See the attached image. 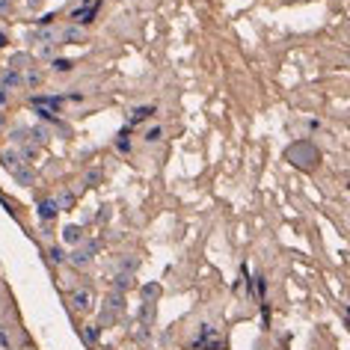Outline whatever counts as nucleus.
Masks as SVG:
<instances>
[{
	"mask_svg": "<svg viewBox=\"0 0 350 350\" xmlns=\"http://www.w3.org/2000/svg\"><path fill=\"white\" fill-rule=\"evenodd\" d=\"M318 149L312 146V143H306V140H300V143H294L291 149H288V160L294 163V166H300V169H312L315 163H318Z\"/></svg>",
	"mask_w": 350,
	"mask_h": 350,
	"instance_id": "f257e3e1",
	"label": "nucleus"
},
{
	"mask_svg": "<svg viewBox=\"0 0 350 350\" xmlns=\"http://www.w3.org/2000/svg\"><path fill=\"white\" fill-rule=\"evenodd\" d=\"M95 250H98V244L92 241V244H86V247H80L77 252H71V258H68V261H71L74 267H86V264L92 261V255H95Z\"/></svg>",
	"mask_w": 350,
	"mask_h": 350,
	"instance_id": "f03ea898",
	"label": "nucleus"
},
{
	"mask_svg": "<svg viewBox=\"0 0 350 350\" xmlns=\"http://www.w3.org/2000/svg\"><path fill=\"white\" fill-rule=\"evenodd\" d=\"M157 110L151 107V104H146V107H134L131 113H128V125H140V122H146V119H151Z\"/></svg>",
	"mask_w": 350,
	"mask_h": 350,
	"instance_id": "7ed1b4c3",
	"label": "nucleus"
},
{
	"mask_svg": "<svg viewBox=\"0 0 350 350\" xmlns=\"http://www.w3.org/2000/svg\"><path fill=\"white\" fill-rule=\"evenodd\" d=\"M9 172H12V178H15L21 187H30V184L36 181V175H33V169H30V166H21V163H18V166H12Z\"/></svg>",
	"mask_w": 350,
	"mask_h": 350,
	"instance_id": "20e7f679",
	"label": "nucleus"
},
{
	"mask_svg": "<svg viewBox=\"0 0 350 350\" xmlns=\"http://www.w3.org/2000/svg\"><path fill=\"white\" fill-rule=\"evenodd\" d=\"M95 12H98V3H89V6L74 9V12H71V18H74V24H89V21L95 18Z\"/></svg>",
	"mask_w": 350,
	"mask_h": 350,
	"instance_id": "39448f33",
	"label": "nucleus"
},
{
	"mask_svg": "<svg viewBox=\"0 0 350 350\" xmlns=\"http://www.w3.org/2000/svg\"><path fill=\"white\" fill-rule=\"evenodd\" d=\"M36 211H39V217H42V220H53V217H56V211H59V205H56V199H42Z\"/></svg>",
	"mask_w": 350,
	"mask_h": 350,
	"instance_id": "423d86ee",
	"label": "nucleus"
},
{
	"mask_svg": "<svg viewBox=\"0 0 350 350\" xmlns=\"http://www.w3.org/2000/svg\"><path fill=\"white\" fill-rule=\"evenodd\" d=\"M193 348L196 350H226V342H223V339H220V336H211V339H196V342H193Z\"/></svg>",
	"mask_w": 350,
	"mask_h": 350,
	"instance_id": "0eeeda50",
	"label": "nucleus"
},
{
	"mask_svg": "<svg viewBox=\"0 0 350 350\" xmlns=\"http://www.w3.org/2000/svg\"><path fill=\"white\" fill-rule=\"evenodd\" d=\"M71 303H74L77 312H89V309H92V294H89V291H77V294L71 297Z\"/></svg>",
	"mask_w": 350,
	"mask_h": 350,
	"instance_id": "6e6552de",
	"label": "nucleus"
},
{
	"mask_svg": "<svg viewBox=\"0 0 350 350\" xmlns=\"http://www.w3.org/2000/svg\"><path fill=\"white\" fill-rule=\"evenodd\" d=\"M0 86L9 92V89H15V86H21V74L15 71V68H9V71H3V80H0Z\"/></svg>",
	"mask_w": 350,
	"mask_h": 350,
	"instance_id": "1a4fd4ad",
	"label": "nucleus"
},
{
	"mask_svg": "<svg viewBox=\"0 0 350 350\" xmlns=\"http://www.w3.org/2000/svg\"><path fill=\"white\" fill-rule=\"evenodd\" d=\"M80 238H83L80 226H65V229H62V241H65V244H80Z\"/></svg>",
	"mask_w": 350,
	"mask_h": 350,
	"instance_id": "9d476101",
	"label": "nucleus"
},
{
	"mask_svg": "<svg viewBox=\"0 0 350 350\" xmlns=\"http://www.w3.org/2000/svg\"><path fill=\"white\" fill-rule=\"evenodd\" d=\"M62 39L71 42V45H77V42H83V30H80V27H65V30H62Z\"/></svg>",
	"mask_w": 350,
	"mask_h": 350,
	"instance_id": "9b49d317",
	"label": "nucleus"
},
{
	"mask_svg": "<svg viewBox=\"0 0 350 350\" xmlns=\"http://www.w3.org/2000/svg\"><path fill=\"white\" fill-rule=\"evenodd\" d=\"M48 137H50V134H48V128H42V125H39V128H30V140H33L36 146L48 143Z\"/></svg>",
	"mask_w": 350,
	"mask_h": 350,
	"instance_id": "f8f14e48",
	"label": "nucleus"
},
{
	"mask_svg": "<svg viewBox=\"0 0 350 350\" xmlns=\"http://www.w3.org/2000/svg\"><path fill=\"white\" fill-rule=\"evenodd\" d=\"M125 288H131V276H128V273H119V276L113 279V291H116V294H122Z\"/></svg>",
	"mask_w": 350,
	"mask_h": 350,
	"instance_id": "ddd939ff",
	"label": "nucleus"
},
{
	"mask_svg": "<svg viewBox=\"0 0 350 350\" xmlns=\"http://www.w3.org/2000/svg\"><path fill=\"white\" fill-rule=\"evenodd\" d=\"M154 297H160V285H143V300L149 303V300H154Z\"/></svg>",
	"mask_w": 350,
	"mask_h": 350,
	"instance_id": "4468645a",
	"label": "nucleus"
},
{
	"mask_svg": "<svg viewBox=\"0 0 350 350\" xmlns=\"http://www.w3.org/2000/svg\"><path fill=\"white\" fill-rule=\"evenodd\" d=\"M18 160H21V157H18V151H12V149H6V151H3V163H6L9 169H12V166H18Z\"/></svg>",
	"mask_w": 350,
	"mask_h": 350,
	"instance_id": "2eb2a0df",
	"label": "nucleus"
},
{
	"mask_svg": "<svg viewBox=\"0 0 350 350\" xmlns=\"http://www.w3.org/2000/svg\"><path fill=\"white\" fill-rule=\"evenodd\" d=\"M71 68H74V62H71V59H62V56H59V59H53V71H71Z\"/></svg>",
	"mask_w": 350,
	"mask_h": 350,
	"instance_id": "dca6fc26",
	"label": "nucleus"
},
{
	"mask_svg": "<svg viewBox=\"0 0 350 350\" xmlns=\"http://www.w3.org/2000/svg\"><path fill=\"white\" fill-rule=\"evenodd\" d=\"M56 205H59L62 211H71V205H74V196H71V193H62V196L56 199Z\"/></svg>",
	"mask_w": 350,
	"mask_h": 350,
	"instance_id": "f3484780",
	"label": "nucleus"
},
{
	"mask_svg": "<svg viewBox=\"0 0 350 350\" xmlns=\"http://www.w3.org/2000/svg\"><path fill=\"white\" fill-rule=\"evenodd\" d=\"M116 149H119V151H128V149H131V140H128V131H122V134H119V140H116Z\"/></svg>",
	"mask_w": 350,
	"mask_h": 350,
	"instance_id": "a211bd4d",
	"label": "nucleus"
},
{
	"mask_svg": "<svg viewBox=\"0 0 350 350\" xmlns=\"http://www.w3.org/2000/svg\"><path fill=\"white\" fill-rule=\"evenodd\" d=\"M65 258H68V255H65V250H62V247H53V250H50V261H56V264H62Z\"/></svg>",
	"mask_w": 350,
	"mask_h": 350,
	"instance_id": "6ab92c4d",
	"label": "nucleus"
},
{
	"mask_svg": "<svg viewBox=\"0 0 350 350\" xmlns=\"http://www.w3.org/2000/svg\"><path fill=\"white\" fill-rule=\"evenodd\" d=\"M160 137H163V131H160V128H149V131H146V143H157Z\"/></svg>",
	"mask_w": 350,
	"mask_h": 350,
	"instance_id": "aec40b11",
	"label": "nucleus"
},
{
	"mask_svg": "<svg viewBox=\"0 0 350 350\" xmlns=\"http://www.w3.org/2000/svg\"><path fill=\"white\" fill-rule=\"evenodd\" d=\"M98 181H101V172H98V169H89V172H86V184H89V187H95Z\"/></svg>",
	"mask_w": 350,
	"mask_h": 350,
	"instance_id": "412c9836",
	"label": "nucleus"
},
{
	"mask_svg": "<svg viewBox=\"0 0 350 350\" xmlns=\"http://www.w3.org/2000/svg\"><path fill=\"white\" fill-rule=\"evenodd\" d=\"M24 62H30V56H27V53H18V56H12V62H9V65H12V68H18V65H24Z\"/></svg>",
	"mask_w": 350,
	"mask_h": 350,
	"instance_id": "4be33fe9",
	"label": "nucleus"
},
{
	"mask_svg": "<svg viewBox=\"0 0 350 350\" xmlns=\"http://www.w3.org/2000/svg\"><path fill=\"white\" fill-rule=\"evenodd\" d=\"M24 134H27V128H15V131H12V143H24V140H27Z\"/></svg>",
	"mask_w": 350,
	"mask_h": 350,
	"instance_id": "5701e85b",
	"label": "nucleus"
},
{
	"mask_svg": "<svg viewBox=\"0 0 350 350\" xmlns=\"http://www.w3.org/2000/svg\"><path fill=\"white\" fill-rule=\"evenodd\" d=\"M83 339H86V342L92 345V342L98 339V330H95V327H86V330H83Z\"/></svg>",
	"mask_w": 350,
	"mask_h": 350,
	"instance_id": "b1692460",
	"label": "nucleus"
},
{
	"mask_svg": "<svg viewBox=\"0 0 350 350\" xmlns=\"http://www.w3.org/2000/svg\"><path fill=\"white\" fill-rule=\"evenodd\" d=\"M0 345H3V348H6V350L12 348V342H9V336H6V333H3V330H0Z\"/></svg>",
	"mask_w": 350,
	"mask_h": 350,
	"instance_id": "393cba45",
	"label": "nucleus"
},
{
	"mask_svg": "<svg viewBox=\"0 0 350 350\" xmlns=\"http://www.w3.org/2000/svg\"><path fill=\"white\" fill-rule=\"evenodd\" d=\"M27 80H30V83H33V86H36V83H39V80H42V74H39V71H30V77H27Z\"/></svg>",
	"mask_w": 350,
	"mask_h": 350,
	"instance_id": "a878e982",
	"label": "nucleus"
},
{
	"mask_svg": "<svg viewBox=\"0 0 350 350\" xmlns=\"http://www.w3.org/2000/svg\"><path fill=\"white\" fill-rule=\"evenodd\" d=\"M6 101H9V92H6V89L0 86V107H6Z\"/></svg>",
	"mask_w": 350,
	"mask_h": 350,
	"instance_id": "bb28decb",
	"label": "nucleus"
},
{
	"mask_svg": "<svg viewBox=\"0 0 350 350\" xmlns=\"http://www.w3.org/2000/svg\"><path fill=\"white\" fill-rule=\"evenodd\" d=\"M3 45H6V33H0V48H3Z\"/></svg>",
	"mask_w": 350,
	"mask_h": 350,
	"instance_id": "cd10ccee",
	"label": "nucleus"
},
{
	"mask_svg": "<svg viewBox=\"0 0 350 350\" xmlns=\"http://www.w3.org/2000/svg\"><path fill=\"white\" fill-rule=\"evenodd\" d=\"M0 9H6V0H0Z\"/></svg>",
	"mask_w": 350,
	"mask_h": 350,
	"instance_id": "c85d7f7f",
	"label": "nucleus"
}]
</instances>
